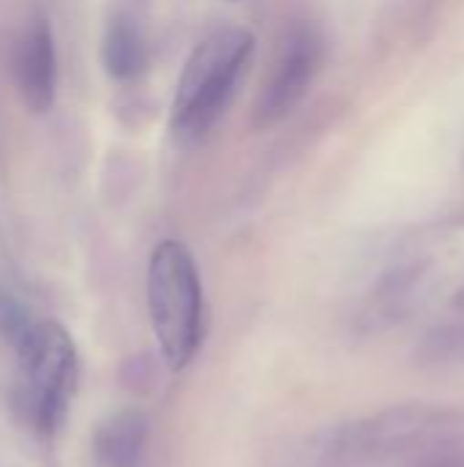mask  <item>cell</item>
<instances>
[{
  "label": "cell",
  "mask_w": 464,
  "mask_h": 467,
  "mask_svg": "<svg viewBox=\"0 0 464 467\" xmlns=\"http://www.w3.org/2000/svg\"><path fill=\"white\" fill-rule=\"evenodd\" d=\"M148 309L153 334L170 369H183L202 334V285L191 252L161 241L148 263Z\"/></svg>",
  "instance_id": "cell-3"
},
{
  "label": "cell",
  "mask_w": 464,
  "mask_h": 467,
  "mask_svg": "<svg viewBox=\"0 0 464 467\" xmlns=\"http://www.w3.org/2000/svg\"><path fill=\"white\" fill-rule=\"evenodd\" d=\"M16 400L41 435H55L71 408L79 383V358L68 331L55 320H41L16 334Z\"/></svg>",
  "instance_id": "cell-2"
},
{
  "label": "cell",
  "mask_w": 464,
  "mask_h": 467,
  "mask_svg": "<svg viewBox=\"0 0 464 467\" xmlns=\"http://www.w3.org/2000/svg\"><path fill=\"white\" fill-rule=\"evenodd\" d=\"M101 55H104L107 71L115 79H134L148 63L145 38H142L137 22L129 16H115L104 33Z\"/></svg>",
  "instance_id": "cell-7"
},
{
  "label": "cell",
  "mask_w": 464,
  "mask_h": 467,
  "mask_svg": "<svg viewBox=\"0 0 464 467\" xmlns=\"http://www.w3.org/2000/svg\"><path fill=\"white\" fill-rule=\"evenodd\" d=\"M148 441V421L137 410L107 419L96 432V467H137Z\"/></svg>",
  "instance_id": "cell-6"
},
{
  "label": "cell",
  "mask_w": 464,
  "mask_h": 467,
  "mask_svg": "<svg viewBox=\"0 0 464 467\" xmlns=\"http://www.w3.org/2000/svg\"><path fill=\"white\" fill-rule=\"evenodd\" d=\"M418 467H464V446L462 449H440L424 457Z\"/></svg>",
  "instance_id": "cell-8"
},
{
  "label": "cell",
  "mask_w": 464,
  "mask_h": 467,
  "mask_svg": "<svg viewBox=\"0 0 464 467\" xmlns=\"http://www.w3.org/2000/svg\"><path fill=\"white\" fill-rule=\"evenodd\" d=\"M254 36L243 27L211 33L189 55L178 79L170 129L180 142L202 140L232 101L254 55Z\"/></svg>",
  "instance_id": "cell-1"
},
{
  "label": "cell",
  "mask_w": 464,
  "mask_h": 467,
  "mask_svg": "<svg viewBox=\"0 0 464 467\" xmlns=\"http://www.w3.org/2000/svg\"><path fill=\"white\" fill-rule=\"evenodd\" d=\"M320 63V38L312 27H298L290 33L287 44L282 47V55L276 57V66L263 85L257 104H254V123L260 129L279 123L284 115L295 109V104L304 99L314 71Z\"/></svg>",
  "instance_id": "cell-4"
},
{
  "label": "cell",
  "mask_w": 464,
  "mask_h": 467,
  "mask_svg": "<svg viewBox=\"0 0 464 467\" xmlns=\"http://www.w3.org/2000/svg\"><path fill=\"white\" fill-rule=\"evenodd\" d=\"M14 71L27 109L46 112L57 90V57L52 30L44 19L30 22V27L19 36L14 52Z\"/></svg>",
  "instance_id": "cell-5"
}]
</instances>
